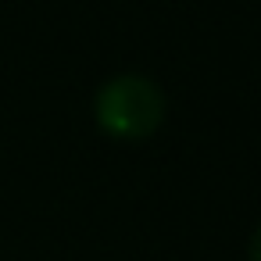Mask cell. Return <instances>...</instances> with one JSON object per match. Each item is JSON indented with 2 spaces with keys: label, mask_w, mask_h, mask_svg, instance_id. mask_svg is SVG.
Returning a JSON list of instances; mask_svg holds the SVG:
<instances>
[{
  "label": "cell",
  "mask_w": 261,
  "mask_h": 261,
  "mask_svg": "<svg viewBox=\"0 0 261 261\" xmlns=\"http://www.w3.org/2000/svg\"><path fill=\"white\" fill-rule=\"evenodd\" d=\"M93 115L108 136L143 140L165 118V93L143 72H118L97 90Z\"/></svg>",
  "instance_id": "6da1fadb"
},
{
  "label": "cell",
  "mask_w": 261,
  "mask_h": 261,
  "mask_svg": "<svg viewBox=\"0 0 261 261\" xmlns=\"http://www.w3.org/2000/svg\"><path fill=\"white\" fill-rule=\"evenodd\" d=\"M247 254H250V261H261V222H257V229H254V236H250Z\"/></svg>",
  "instance_id": "7a4b0ae2"
}]
</instances>
